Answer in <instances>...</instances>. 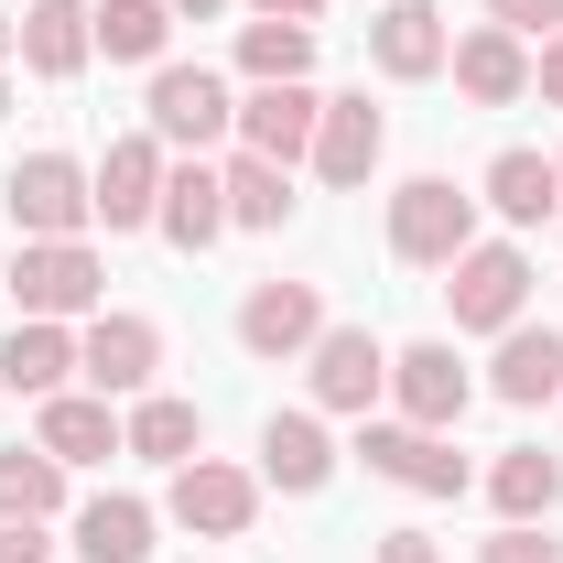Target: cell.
<instances>
[{"label": "cell", "mask_w": 563, "mask_h": 563, "mask_svg": "<svg viewBox=\"0 0 563 563\" xmlns=\"http://www.w3.org/2000/svg\"><path fill=\"white\" fill-rule=\"evenodd\" d=\"M357 455H368V477H390V488H412V498H455L466 488V455H455L444 433H422V422H368Z\"/></svg>", "instance_id": "8992f818"}, {"label": "cell", "mask_w": 563, "mask_h": 563, "mask_svg": "<svg viewBox=\"0 0 563 563\" xmlns=\"http://www.w3.org/2000/svg\"><path fill=\"white\" fill-rule=\"evenodd\" d=\"M163 509H174L185 531H207V542H239V531L261 520V477H250V466H217V455H185Z\"/></svg>", "instance_id": "5b68a950"}, {"label": "cell", "mask_w": 563, "mask_h": 563, "mask_svg": "<svg viewBox=\"0 0 563 563\" xmlns=\"http://www.w3.org/2000/svg\"><path fill=\"white\" fill-rule=\"evenodd\" d=\"M11 44H22V22H11V11H0V55H11Z\"/></svg>", "instance_id": "74e56055"}, {"label": "cell", "mask_w": 563, "mask_h": 563, "mask_svg": "<svg viewBox=\"0 0 563 563\" xmlns=\"http://www.w3.org/2000/svg\"><path fill=\"white\" fill-rule=\"evenodd\" d=\"M455 87L477 98V109H509V98H531V55H520V33H498V22H477V33H455Z\"/></svg>", "instance_id": "9a60e30c"}, {"label": "cell", "mask_w": 563, "mask_h": 563, "mask_svg": "<svg viewBox=\"0 0 563 563\" xmlns=\"http://www.w3.org/2000/svg\"><path fill=\"white\" fill-rule=\"evenodd\" d=\"M250 11H261V22H314L325 0H250Z\"/></svg>", "instance_id": "d590c367"}, {"label": "cell", "mask_w": 563, "mask_h": 563, "mask_svg": "<svg viewBox=\"0 0 563 563\" xmlns=\"http://www.w3.org/2000/svg\"><path fill=\"white\" fill-rule=\"evenodd\" d=\"M390 250H401L412 272H455V261L477 250V196H455L444 174H412V185L390 196Z\"/></svg>", "instance_id": "6da1fadb"}, {"label": "cell", "mask_w": 563, "mask_h": 563, "mask_svg": "<svg viewBox=\"0 0 563 563\" xmlns=\"http://www.w3.org/2000/svg\"><path fill=\"white\" fill-rule=\"evenodd\" d=\"M368 563H444V553H433L422 531H379V553H368Z\"/></svg>", "instance_id": "836d02e7"}, {"label": "cell", "mask_w": 563, "mask_h": 563, "mask_svg": "<svg viewBox=\"0 0 563 563\" xmlns=\"http://www.w3.org/2000/svg\"><path fill=\"white\" fill-rule=\"evenodd\" d=\"M390 401H401V422H422V433H455L466 401H477V379L455 368V347H401L390 357Z\"/></svg>", "instance_id": "8fae6325"}, {"label": "cell", "mask_w": 563, "mask_h": 563, "mask_svg": "<svg viewBox=\"0 0 563 563\" xmlns=\"http://www.w3.org/2000/svg\"><path fill=\"white\" fill-rule=\"evenodd\" d=\"M498 33H563V0H488Z\"/></svg>", "instance_id": "1f68e13d"}, {"label": "cell", "mask_w": 563, "mask_h": 563, "mask_svg": "<svg viewBox=\"0 0 563 563\" xmlns=\"http://www.w3.org/2000/svg\"><path fill=\"white\" fill-rule=\"evenodd\" d=\"M379 152H390V120H379L368 98H325V120H314V174H325V185H368Z\"/></svg>", "instance_id": "5bb4252c"}, {"label": "cell", "mask_w": 563, "mask_h": 563, "mask_svg": "<svg viewBox=\"0 0 563 563\" xmlns=\"http://www.w3.org/2000/svg\"><path fill=\"white\" fill-rule=\"evenodd\" d=\"M261 477H272V488H292V498H314L325 477H336L325 422H314V412H272V422H261Z\"/></svg>", "instance_id": "ac0fdd59"}, {"label": "cell", "mask_w": 563, "mask_h": 563, "mask_svg": "<svg viewBox=\"0 0 563 563\" xmlns=\"http://www.w3.org/2000/svg\"><path fill=\"white\" fill-rule=\"evenodd\" d=\"M66 379H76V336H66V325H44V314H22V325H11V347H0V390L55 401Z\"/></svg>", "instance_id": "7402d4cb"}, {"label": "cell", "mask_w": 563, "mask_h": 563, "mask_svg": "<svg viewBox=\"0 0 563 563\" xmlns=\"http://www.w3.org/2000/svg\"><path fill=\"white\" fill-rule=\"evenodd\" d=\"M314 336H325L314 282H261V292L239 303V347H250V357H303Z\"/></svg>", "instance_id": "7c38bea8"}, {"label": "cell", "mask_w": 563, "mask_h": 563, "mask_svg": "<svg viewBox=\"0 0 563 563\" xmlns=\"http://www.w3.org/2000/svg\"><path fill=\"white\" fill-rule=\"evenodd\" d=\"M33 444H44L55 466H98V455H131V444H120V412H109L98 390H55V401H44V433H33Z\"/></svg>", "instance_id": "d6986e66"}, {"label": "cell", "mask_w": 563, "mask_h": 563, "mask_svg": "<svg viewBox=\"0 0 563 563\" xmlns=\"http://www.w3.org/2000/svg\"><path fill=\"white\" fill-rule=\"evenodd\" d=\"M488 390H498V401H520V412H531V401H563V336H553V325H509Z\"/></svg>", "instance_id": "44dd1931"}, {"label": "cell", "mask_w": 563, "mask_h": 563, "mask_svg": "<svg viewBox=\"0 0 563 563\" xmlns=\"http://www.w3.org/2000/svg\"><path fill=\"white\" fill-rule=\"evenodd\" d=\"M531 87H542V109H563V33L542 44V66H531Z\"/></svg>", "instance_id": "e575fe53"}, {"label": "cell", "mask_w": 563, "mask_h": 563, "mask_svg": "<svg viewBox=\"0 0 563 563\" xmlns=\"http://www.w3.org/2000/svg\"><path fill=\"white\" fill-rule=\"evenodd\" d=\"M217 185H228V228H282V217H292V196H282V163H261V152H239Z\"/></svg>", "instance_id": "f546056e"}, {"label": "cell", "mask_w": 563, "mask_h": 563, "mask_svg": "<svg viewBox=\"0 0 563 563\" xmlns=\"http://www.w3.org/2000/svg\"><path fill=\"white\" fill-rule=\"evenodd\" d=\"M76 553L87 563H141L152 553V509L141 498H87L76 509Z\"/></svg>", "instance_id": "d4e9b609"}, {"label": "cell", "mask_w": 563, "mask_h": 563, "mask_svg": "<svg viewBox=\"0 0 563 563\" xmlns=\"http://www.w3.org/2000/svg\"><path fill=\"white\" fill-rule=\"evenodd\" d=\"M87 55H98V11L87 0H33L22 11V66L33 76H76Z\"/></svg>", "instance_id": "ffe728a7"}, {"label": "cell", "mask_w": 563, "mask_h": 563, "mask_svg": "<svg viewBox=\"0 0 563 563\" xmlns=\"http://www.w3.org/2000/svg\"><path fill=\"white\" fill-rule=\"evenodd\" d=\"M76 368L98 379V401H141L152 368H163V325H152V314H98V325L76 336Z\"/></svg>", "instance_id": "52a82bcc"}, {"label": "cell", "mask_w": 563, "mask_h": 563, "mask_svg": "<svg viewBox=\"0 0 563 563\" xmlns=\"http://www.w3.org/2000/svg\"><path fill=\"white\" fill-rule=\"evenodd\" d=\"M488 498L509 509V520H542V509L563 498V466L542 455V444H509V455L488 466Z\"/></svg>", "instance_id": "484cf974"}, {"label": "cell", "mask_w": 563, "mask_h": 563, "mask_svg": "<svg viewBox=\"0 0 563 563\" xmlns=\"http://www.w3.org/2000/svg\"><path fill=\"white\" fill-rule=\"evenodd\" d=\"M120 444L152 455V466H185V455H207V412H196V401H174V390H141L131 422H120Z\"/></svg>", "instance_id": "603a6c76"}, {"label": "cell", "mask_w": 563, "mask_h": 563, "mask_svg": "<svg viewBox=\"0 0 563 563\" xmlns=\"http://www.w3.org/2000/svg\"><path fill=\"white\" fill-rule=\"evenodd\" d=\"M0 563H44V520H0Z\"/></svg>", "instance_id": "d6a6232c"}, {"label": "cell", "mask_w": 563, "mask_h": 563, "mask_svg": "<svg viewBox=\"0 0 563 563\" xmlns=\"http://www.w3.org/2000/svg\"><path fill=\"white\" fill-rule=\"evenodd\" d=\"M163 33H174L163 0H98V55H109V66H152Z\"/></svg>", "instance_id": "4316f807"}, {"label": "cell", "mask_w": 563, "mask_h": 563, "mask_svg": "<svg viewBox=\"0 0 563 563\" xmlns=\"http://www.w3.org/2000/svg\"><path fill=\"white\" fill-rule=\"evenodd\" d=\"M98 250L87 239H22V261H11V292H22V314H44V325H66L98 303Z\"/></svg>", "instance_id": "3957f363"}, {"label": "cell", "mask_w": 563, "mask_h": 563, "mask_svg": "<svg viewBox=\"0 0 563 563\" xmlns=\"http://www.w3.org/2000/svg\"><path fill=\"white\" fill-rule=\"evenodd\" d=\"M228 131H239V98H228L207 66H163L152 76V141L207 152V141H228Z\"/></svg>", "instance_id": "9c48e42d"}, {"label": "cell", "mask_w": 563, "mask_h": 563, "mask_svg": "<svg viewBox=\"0 0 563 563\" xmlns=\"http://www.w3.org/2000/svg\"><path fill=\"white\" fill-rule=\"evenodd\" d=\"M303 368H314V412H368V401L390 390V347H379L368 325H325V336L303 347Z\"/></svg>", "instance_id": "ba28073f"}, {"label": "cell", "mask_w": 563, "mask_h": 563, "mask_svg": "<svg viewBox=\"0 0 563 563\" xmlns=\"http://www.w3.org/2000/svg\"><path fill=\"white\" fill-rule=\"evenodd\" d=\"M368 55H379V76H433L444 55H455V33H444L433 0H390V11L368 22Z\"/></svg>", "instance_id": "2e32d148"}, {"label": "cell", "mask_w": 563, "mask_h": 563, "mask_svg": "<svg viewBox=\"0 0 563 563\" xmlns=\"http://www.w3.org/2000/svg\"><path fill=\"white\" fill-rule=\"evenodd\" d=\"M11 239H76L87 217H98V185L76 174L66 152H33V163H11Z\"/></svg>", "instance_id": "7a4b0ae2"}, {"label": "cell", "mask_w": 563, "mask_h": 563, "mask_svg": "<svg viewBox=\"0 0 563 563\" xmlns=\"http://www.w3.org/2000/svg\"><path fill=\"white\" fill-rule=\"evenodd\" d=\"M152 228H163L174 250H217V239H228V185H217L196 152L163 174V217H152Z\"/></svg>", "instance_id": "e0dca14e"}, {"label": "cell", "mask_w": 563, "mask_h": 563, "mask_svg": "<svg viewBox=\"0 0 563 563\" xmlns=\"http://www.w3.org/2000/svg\"><path fill=\"white\" fill-rule=\"evenodd\" d=\"M163 174H174V163H163V141H152V131H141V141H109V163L87 174V185H98V217H109V228H152V217H163Z\"/></svg>", "instance_id": "4fadbf2b"}, {"label": "cell", "mask_w": 563, "mask_h": 563, "mask_svg": "<svg viewBox=\"0 0 563 563\" xmlns=\"http://www.w3.org/2000/svg\"><path fill=\"white\" fill-rule=\"evenodd\" d=\"M477 563H563V542H542L531 520H509V531H498V542H488Z\"/></svg>", "instance_id": "4dcf8cb0"}, {"label": "cell", "mask_w": 563, "mask_h": 563, "mask_svg": "<svg viewBox=\"0 0 563 563\" xmlns=\"http://www.w3.org/2000/svg\"><path fill=\"white\" fill-rule=\"evenodd\" d=\"M488 207L509 217V228H542V217L563 207V163H542V152H498V163H488Z\"/></svg>", "instance_id": "cb8c5ba5"}, {"label": "cell", "mask_w": 563, "mask_h": 563, "mask_svg": "<svg viewBox=\"0 0 563 563\" xmlns=\"http://www.w3.org/2000/svg\"><path fill=\"white\" fill-rule=\"evenodd\" d=\"M163 11H174V22H207V11H228V0H163Z\"/></svg>", "instance_id": "8d00e7d4"}, {"label": "cell", "mask_w": 563, "mask_h": 563, "mask_svg": "<svg viewBox=\"0 0 563 563\" xmlns=\"http://www.w3.org/2000/svg\"><path fill=\"white\" fill-rule=\"evenodd\" d=\"M239 66H250V87L303 76V66H314V22H250V33H239Z\"/></svg>", "instance_id": "f1b7e54d"}, {"label": "cell", "mask_w": 563, "mask_h": 563, "mask_svg": "<svg viewBox=\"0 0 563 563\" xmlns=\"http://www.w3.org/2000/svg\"><path fill=\"white\" fill-rule=\"evenodd\" d=\"M0 109H11V87H0Z\"/></svg>", "instance_id": "f35d334b"}, {"label": "cell", "mask_w": 563, "mask_h": 563, "mask_svg": "<svg viewBox=\"0 0 563 563\" xmlns=\"http://www.w3.org/2000/svg\"><path fill=\"white\" fill-rule=\"evenodd\" d=\"M444 303H455V325L509 336V325H520V303H531V261H520V250H498V239H477V250L455 261V282H444Z\"/></svg>", "instance_id": "277c9868"}, {"label": "cell", "mask_w": 563, "mask_h": 563, "mask_svg": "<svg viewBox=\"0 0 563 563\" xmlns=\"http://www.w3.org/2000/svg\"><path fill=\"white\" fill-rule=\"evenodd\" d=\"M55 509H66V466H55L44 444L0 455V520H55Z\"/></svg>", "instance_id": "83f0119b"}, {"label": "cell", "mask_w": 563, "mask_h": 563, "mask_svg": "<svg viewBox=\"0 0 563 563\" xmlns=\"http://www.w3.org/2000/svg\"><path fill=\"white\" fill-rule=\"evenodd\" d=\"M314 120H325V98H314L303 76L250 87V98H239V152H261V163H282V174H292V163L314 152Z\"/></svg>", "instance_id": "30bf717a"}]
</instances>
